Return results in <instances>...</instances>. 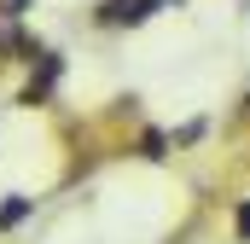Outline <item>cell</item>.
Masks as SVG:
<instances>
[{
  "mask_svg": "<svg viewBox=\"0 0 250 244\" xmlns=\"http://www.w3.org/2000/svg\"><path fill=\"white\" fill-rule=\"evenodd\" d=\"M53 81H59V53H47V59H41V70H35V76H29V87H23V93H18V105H41V99H47V87H53Z\"/></svg>",
  "mask_w": 250,
  "mask_h": 244,
  "instance_id": "obj_1",
  "label": "cell"
},
{
  "mask_svg": "<svg viewBox=\"0 0 250 244\" xmlns=\"http://www.w3.org/2000/svg\"><path fill=\"white\" fill-rule=\"evenodd\" d=\"M163 6H169V0H117V6H111V18H117V23H146V18H151V12H163Z\"/></svg>",
  "mask_w": 250,
  "mask_h": 244,
  "instance_id": "obj_2",
  "label": "cell"
},
{
  "mask_svg": "<svg viewBox=\"0 0 250 244\" xmlns=\"http://www.w3.org/2000/svg\"><path fill=\"white\" fill-rule=\"evenodd\" d=\"M29 209H35V198H6V203H0V233H6V227H18Z\"/></svg>",
  "mask_w": 250,
  "mask_h": 244,
  "instance_id": "obj_3",
  "label": "cell"
},
{
  "mask_svg": "<svg viewBox=\"0 0 250 244\" xmlns=\"http://www.w3.org/2000/svg\"><path fill=\"white\" fill-rule=\"evenodd\" d=\"M163 145H169V140H163L157 128H146V134H140V157H163Z\"/></svg>",
  "mask_w": 250,
  "mask_h": 244,
  "instance_id": "obj_4",
  "label": "cell"
},
{
  "mask_svg": "<svg viewBox=\"0 0 250 244\" xmlns=\"http://www.w3.org/2000/svg\"><path fill=\"white\" fill-rule=\"evenodd\" d=\"M18 47H23V35H18L12 23H0V53H18Z\"/></svg>",
  "mask_w": 250,
  "mask_h": 244,
  "instance_id": "obj_5",
  "label": "cell"
},
{
  "mask_svg": "<svg viewBox=\"0 0 250 244\" xmlns=\"http://www.w3.org/2000/svg\"><path fill=\"white\" fill-rule=\"evenodd\" d=\"M233 233H239V239H250V198L239 203V215H233Z\"/></svg>",
  "mask_w": 250,
  "mask_h": 244,
  "instance_id": "obj_6",
  "label": "cell"
},
{
  "mask_svg": "<svg viewBox=\"0 0 250 244\" xmlns=\"http://www.w3.org/2000/svg\"><path fill=\"white\" fill-rule=\"evenodd\" d=\"M0 18H6V23H18V18H23V0H0Z\"/></svg>",
  "mask_w": 250,
  "mask_h": 244,
  "instance_id": "obj_7",
  "label": "cell"
}]
</instances>
